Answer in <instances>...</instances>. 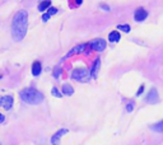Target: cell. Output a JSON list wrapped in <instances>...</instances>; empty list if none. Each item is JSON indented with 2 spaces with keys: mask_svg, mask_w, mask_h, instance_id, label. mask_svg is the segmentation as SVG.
<instances>
[{
  "mask_svg": "<svg viewBox=\"0 0 163 145\" xmlns=\"http://www.w3.org/2000/svg\"><path fill=\"white\" fill-rule=\"evenodd\" d=\"M28 27V13L19 10L15 13L12 21V36L14 41H22L25 37Z\"/></svg>",
  "mask_w": 163,
  "mask_h": 145,
  "instance_id": "6da1fadb",
  "label": "cell"
},
{
  "mask_svg": "<svg viewBox=\"0 0 163 145\" xmlns=\"http://www.w3.org/2000/svg\"><path fill=\"white\" fill-rule=\"evenodd\" d=\"M21 99L28 104H40L43 102V94L33 88H24L19 92Z\"/></svg>",
  "mask_w": 163,
  "mask_h": 145,
  "instance_id": "7a4b0ae2",
  "label": "cell"
},
{
  "mask_svg": "<svg viewBox=\"0 0 163 145\" xmlns=\"http://www.w3.org/2000/svg\"><path fill=\"white\" fill-rule=\"evenodd\" d=\"M89 76H91V73L84 67H78V69L73 70L72 73V78L76 82H88Z\"/></svg>",
  "mask_w": 163,
  "mask_h": 145,
  "instance_id": "3957f363",
  "label": "cell"
},
{
  "mask_svg": "<svg viewBox=\"0 0 163 145\" xmlns=\"http://www.w3.org/2000/svg\"><path fill=\"white\" fill-rule=\"evenodd\" d=\"M13 106V97L12 96H3L0 97V107L5 111H9Z\"/></svg>",
  "mask_w": 163,
  "mask_h": 145,
  "instance_id": "277c9868",
  "label": "cell"
},
{
  "mask_svg": "<svg viewBox=\"0 0 163 145\" xmlns=\"http://www.w3.org/2000/svg\"><path fill=\"white\" fill-rule=\"evenodd\" d=\"M91 47L96 51H103L106 48V41L102 40V38H96V40L91 41Z\"/></svg>",
  "mask_w": 163,
  "mask_h": 145,
  "instance_id": "5b68a950",
  "label": "cell"
},
{
  "mask_svg": "<svg viewBox=\"0 0 163 145\" xmlns=\"http://www.w3.org/2000/svg\"><path fill=\"white\" fill-rule=\"evenodd\" d=\"M146 103H151V104H154V103H157L159 101V97H158V92L155 88L151 89V92L148 93V96H146Z\"/></svg>",
  "mask_w": 163,
  "mask_h": 145,
  "instance_id": "8992f818",
  "label": "cell"
},
{
  "mask_svg": "<svg viewBox=\"0 0 163 145\" xmlns=\"http://www.w3.org/2000/svg\"><path fill=\"white\" fill-rule=\"evenodd\" d=\"M100 67H101V60H100V59H97V60L94 61L93 66L91 67V76H92L93 79L97 78L98 71H100Z\"/></svg>",
  "mask_w": 163,
  "mask_h": 145,
  "instance_id": "52a82bcc",
  "label": "cell"
},
{
  "mask_svg": "<svg viewBox=\"0 0 163 145\" xmlns=\"http://www.w3.org/2000/svg\"><path fill=\"white\" fill-rule=\"evenodd\" d=\"M146 17H148V13H146V10H144L143 8H139L138 10L135 12V21L142 22V21H144Z\"/></svg>",
  "mask_w": 163,
  "mask_h": 145,
  "instance_id": "ba28073f",
  "label": "cell"
},
{
  "mask_svg": "<svg viewBox=\"0 0 163 145\" xmlns=\"http://www.w3.org/2000/svg\"><path fill=\"white\" fill-rule=\"evenodd\" d=\"M87 45L85 43H82V45H78V46H75L73 50H70L68 54H66V56L65 57H70V56H73V55H75V54H79V52H82V51H84V48Z\"/></svg>",
  "mask_w": 163,
  "mask_h": 145,
  "instance_id": "9c48e42d",
  "label": "cell"
},
{
  "mask_svg": "<svg viewBox=\"0 0 163 145\" xmlns=\"http://www.w3.org/2000/svg\"><path fill=\"white\" fill-rule=\"evenodd\" d=\"M66 133H68V129H61V130H59V131H57V133L52 136V139H51V143H52V144L57 143V141L61 139V137H63Z\"/></svg>",
  "mask_w": 163,
  "mask_h": 145,
  "instance_id": "30bf717a",
  "label": "cell"
},
{
  "mask_svg": "<svg viewBox=\"0 0 163 145\" xmlns=\"http://www.w3.org/2000/svg\"><path fill=\"white\" fill-rule=\"evenodd\" d=\"M41 70H42V67H41V63L34 61L33 65H32V74H33L34 76H38L41 74Z\"/></svg>",
  "mask_w": 163,
  "mask_h": 145,
  "instance_id": "8fae6325",
  "label": "cell"
},
{
  "mask_svg": "<svg viewBox=\"0 0 163 145\" xmlns=\"http://www.w3.org/2000/svg\"><path fill=\"white\" fill-rule=\"evenodd\" d=\"M55 13H57V9H56V8H51V6H50L49 10H47V13H45V14L42 15V21H43V22H47V21L50 19L51 15L55 14Z\"/></svg>",
  "mask_w": 163,
  "mask_h": 145,
  "instance_id": "7c38bea8",
  "label": "cell"
},
{
  "mask_svg": "<svg viewBox=\"0 0 163 145\" xmlns=\"http://www.w3.org/2000/svg\"><path fill=\"white\" fill-rule=\"evenodd\" d=\"M51 6V0H43L38 4V10L40 12H45L46 9H49Z\"/></svg>",
  "mask_w": 163,
  "mask_h": 145,
  "instance_id": "4fadbf2b",
  "label": "cell"
},
{
  "mask_svg": "<svg viewBox=\"0 0 163 145\" xmlns=\"http://www.w3.org/2000/svg\"><path fill=\"white\" fill-rule=\"evenodd\" d=\"M120 33L117 31H113V32H111L110 34H108V40L111 41V42H119L120 41Z\"/></svg>",
  "mask_w": 163,
  "mask_h": 145,
  "instance_id": "5bb4252c",
  "label": "cell"
},
{
  "mask_svg": "<svg viewBox=\"0 0 163 145\" xmlns=\"http://www.w3.org/2000/svg\"><path fill=\"white\" fill-rule=\"evenodd\" d=\"M151 129L153 131H155V133H163V120L157 122V124H154V125H152Z\"/></svg>",
  "mask_w": 163,
  "mask_h": 145,
  "instance_id": "9a60e30c",
  "label": "cell"
},
{
  "mask_svg": "<svg viewBox=\"0 0 163 145\" xmlns=\"http://www.w3.org/2000/svg\"><path fill=\"white\" fill-rule=\"evenodd\" d=\"M63 93H64V94H66V96H72L73 93H74V89H73L69 84H64V87H63Z\"/></svg>",
  "mask_w": 163,
  "mask_h": 145,
  "instance_id": "2e32d148",
  "label": "cell"
},
{
  "mask_svg": "<svg viewBox=\"0 0 163 145\" xmlns=\"http://www.w3.org/2000/svg\"><path fill=\"white\" fill-rule=\"evenodd\" d=\"M117 28L124 32H130V25H127V24H120V25H117Z\"/></svg>",
  "mask_w": 163,
  "mask_h": 145,
  "instance_id": "e0dca14e",
  "label": "cell"
},
{
  "mask_svg": "<svg viewBox=\"0 0 163 145\" xmlns=\"http://www.w3.org/2000/svg\"><path fill=\"white\" fill-rule=\"evenodd\" d=\"M51 94L55 96V97H57V98H61V96H63L61 93L57 91V88H52V91H51Z\"/></svg>",
  "mask_w": 163,
  "mask_h": 145,
  "instance_id": "ac0fdd59",
  "label": "cell"
},
{
  "mask_svg": "<svg viewBox=\"0 0 163 145\" xmlns=\"http://www.w3.org/2000/svg\"><path fill=\"white\" fill-rule=\"evenodd\" d=\"M60 73H61V70H60V67H56V69H55V73H54V75H55V78H59Z\"/></svg>",
  "mask_w": 163,
  "mask_h": 145,
  "instance_id": "d6986e66",
  "label": "cell"
},
{
  "mask_svg": "<svg viewBox=\"0 0 163 145\" xmlns=\"http://www.w3.org/2000/svg\"><path fill=\"white\" fill-rule=\"evenodd\" d=\"M143 91H144V85H142V87L139 88V91H138V93H136V96H140V94L143 93Z\"/></svg>",
  "mask_w": 163,
  "mask_h": 145,
  "instance_id": "ffe728a7",
  "label": "cell"
},
{
  "mask_svg": "<svg viewBox=\"0 0 163 145\" xmlns=\"http://www.w3.org/2000/svg\"><path fill=\"white\" fill-rule=\"evenodd\" d=\"M4 121H5V116L0 113V124H3V122H4Z\"/></svg>",
  "mask_w": 163,
  "mask_h": 145,
  "instance_id": "44dd1931",
  "label": "cell"
},
{
  "mask_svg": "<svg viewBox=\"0 0 163 145\" xmlns=\"http://www.w3.org/2000/svg\"><path fill=\"white\" fill-rule=\"evenodd\" d=\"M133 107H134V104H127V107H126V109H127V111H133Z\"/></svg>",
  "mask_w": 163,
  "mask_h": 145,
  "instance_id": "7402d4cb",
  "label": "cell"
},
{
  "mask_svg": "<svg viewBox=\"0 0 163 145\" xmlns=\"http://www.w3.org/2000/svg\"><path fill=\"white\" fill-rule=\"evenodd\" d=\"M101 8H103V9H106V10H110V9H108V6L107 5H102Z\"/></svg>",
  "mask_w": 163,
  "mask_h": 145,
  "instance_id": "603a6c76",
  "label": "cell"
},
{
  "mask_svg": "<svg viewBox=\"0 0 163 145\" xmlns=\"http://www.w3.org/2000/svg\"><path fill=\"white\" fill-rule=\"evenodd\" d=\"M82 3H83V0H76V4H78V5L82 4Z\"/></svg>",
  "mask_w": 163,
  "mask_h": 145,
  "instance_id": "cb8c5ba5",
  "label": "cell"
}]
</instances>
